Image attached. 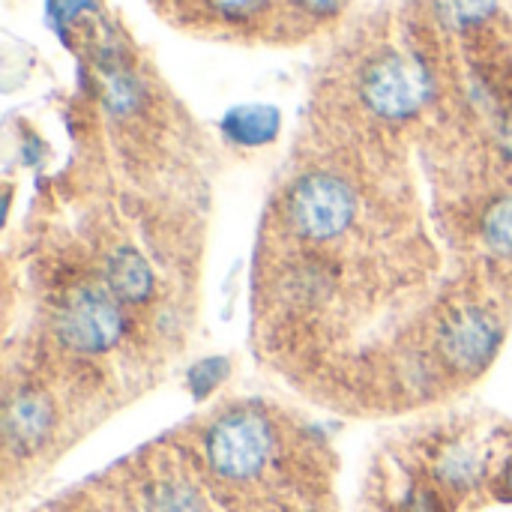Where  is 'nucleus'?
<instances>
[{
	"label": "nucleus",
	"instance_id": "f257e3e1",
	"mask_svg": "<svg viewBox=\"0 0 512 512\" xmlns=\"http://www.w3.org/2000/svg\"><path fill=\"white\" fill-rule=\"evenodd\" d=\"M273 456V429L255 411H231L207 435V462L213 474L231 483L255 480Z\"/></svg>",
	"mask_w": 512,
	"mask_h": 512
},
{
	"label": "nucleus",
	"instance_id": "1a4fd4ad",
	"mask_svg": "<svg viewBox=\"0 0 512 512\" xmlns=\"http://www.w3.org/2000/svg\"><path fill=\"white\" fill-rule=\"evenodd\" d=\"M141 512H204L201 495L183 480H159L144 489Z\"/></svg>",
	"mask_w": 512,
	"mask_h": 512
},
{
	"label": "nucleus",
	"instance_id": "6e6552de",
	"mask_svg": "<svg viewBox=\"0 0 512 512\" xmlns=\"http://www.w3.org/2000/svg\"><path fill=\"white\" fill-rule=\"evenodd\" d=\"M276 129H279V111L270 105H243L225 117V132L231 135V141L246 147H258L270 141Z\"/></svg>",
	"mask_w": 512,
	"mask_h": 512
},
{
	"label": "nucleus",
	"instance_id": "20e7f679",
	"mask_svg": "<svg viewBox=\"0 0 512 512\" xmlns=\"http://www.w3.org/2000/svg\"><path fill=\"white\" fill-rule=\"evenodd\" d=\"M57 333L66 345L84 354H102L123 333L120 300L108 288H78L66 297L57 315Z\"/></svg>",
	"mask_w": 512,
	"mask_h": 512
},
{
	"label": "nucleus",
	"instance_id": "9d476101",
	"mask_svg": "<svg viewBox=\"0 0 512 512\" xmlns=\"http://www.w3.org/2000/svg\"><path fill=\"white\" fill-rule=\"evenodd\" d=\"M483 234H486V243L501 252V255H512V195L495 201L486 213V222H483Z\"/></svg>",
	"mask_w": 512,
	"mask_h": 512
},
{
	"label": "nucleus",
	"instance_id": "7ed1b4c3",
	"mask_svg": "<svg viewBox=\"0 0 512 512\" xmlns=\"http://www.w3.org/2000/svg\"><path fill=\"white\" fill-rule=\"evenodd\" d=\"M360 93L378 117L405 120L429 102L432 75L411 54H384L366 66Z\"/></svg>",
	"mask_w": 512,
	"mask_h": 512
},
{
	"label": "nucleus",
	"instance_id": "f03ea898",
	"mask_svg": "<svg viewBox=\"0 0 512 512\" xmlns=\"http://www.w3.org/2000/svg\"><path fill=\"white\" fill-rule=\"evenodd\" d=\"M357 213L354 189L327 171L306 174L294 183L288 195V216L300 237L306 240H333L348 231Z\"/></svg>",
	"mask_w": 512,
	"mask_h": 512
},
{
	"label": "nucleus",
	"instance_id": "0eeeda50",
	"mask_svg": "<svg viewBox=\"0 0 512 512\" xmlns=\"http://www.w3.org/2000/svg\"><path fill=\"white\" fill-rule=\"evenodd\" d=\"M51 429V402L42 393H21L9 402L6 435L21 447L39 444Z\"/></svg>",
	"mask_w": 512,
	"mask_h": 512
},
{
	"label": "nucleus",
	"instance_id": "39448f33",
	"mask_svg": "<svg viewBox=\"0 0 512 512\" xmlns=\"http://www.w3.org/2000/svg\"><path fill=\"white\" fill-rule=\"evenodd\" d=\"M438 345L444 360L459 372H477L495 357L501 345V324L483 309H462L447 318Z\"/></svg>",
	"mask_w": 512,
	"mask_h": 512
},
{
	"label": "nucleus",
	"instance_id": "9b49d317",
	"mask_svg": "<svg viewBox=\"0 0 512 512\" xmlns=\"http://www.w3.org/2000/svg\"><path fill=\"white\" fill-rule=\"evenodd\" d=\"M264 0H210V6L225 18H246L261 9Z\"/></svg>",
	"mask_w": 512,
	"mask_h": 512
},
{
	"label": "nucleus",
	"instance_id": "423d86ee",
	"mask_svg": "<svg viewBox=\"0 0 512 512\" xmlns=\"http://www.w3.org/2000/svg\"><path fill=\"white\" fill-rule=\"evenodd\" d=\"M105 282L120 303H141L153 294V270L132 246H123L111 255L105 267Z\"/></svg>",
	"mask_w": 512,
	"mask_h": 512
},
{
	"label": "nucleus",
	"instance_id": "f8f14e48",
	"mask_svg": "<svg viewBox=\"0 0 512 512\" xmlns=\"http://www.w3.org/2000/svg\"><path fill=\"white\" fill-rule=\"evenodd\" d=\"M300 3L315 15H330V12H339L345 0H300Z\"/></svg>",
	"mask_w": 512,
	"mask_h": 512
},
{
	"label": "nucleus",
	"instance_id": "ddd939ff",
	"mask_svg": "<svg viewBox=\"0 0 512 512\" xmlns=\"http://www.w3.org/2000/svg\"><path fill=\"white\" fill-rule=\"evenodd\" d=\"M507 495H512V465L507 468Z\"/></svg>",
	"mask_w": 512,
	"mask_h": 512
}]
</instances>
